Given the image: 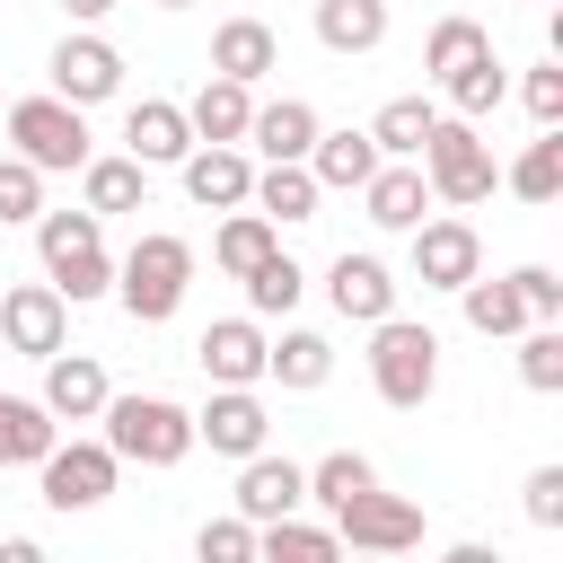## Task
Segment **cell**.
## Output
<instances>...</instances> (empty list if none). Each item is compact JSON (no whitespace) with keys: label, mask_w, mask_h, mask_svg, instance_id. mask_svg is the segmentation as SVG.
I'll return each instance as SVG.
<instances>
[{"label":"cell","mask_w":563,"mask_h":563,"mask_svg":"<svg viewBox=\"0 0 563 563\" xmlns=\"http://www.w3.org/2000/svg\"><path fill=\"white\" fill-rule=\"evenodd\" d=\"M413 167H422L431 202H449V211H475V202H493V185H501V167H493V141H484L466 114H440V123L422 132Z\"/></svg>","instance_id":"1"},{"label":"cell","mask_w":563,"mask_h":563,"mask_svg":"<svg viewBox=\"0 0 563 563\" xmlns=\"http://www.w3.org/2000/svg\"><path fill=\"white\" fill-rule=\"evenodd\" d=\"M185 290H194V246L167 238V229L132 238V255L114 264V299H123L132 325H167V317L185 308Z\"/></svg>","instance_id":"2"},{"label":"cell","mask_w":563,"mask_h":563,"mask_svg":"<svg viewBox=\"0 0 563 563\" xmlns=\"http://www.w3.org/2000/svg\"><path fill=\"white\" fill-rule=\"evenodd\" d=\"M369 387H378V405H396V413L431 405V387H440V334L387 308V317L369 325Z\"/></svg>","instance_id":"3"},{"label":"cell","mask_w":563,"mask_h":563,"mask_svg":"<svg viewBox=\"0 0 563 563\" xmlns=\"http://www.w3.org/2000/svg\"><path fill=\"white\" fill-rule=\"evenodd\" d=\"M106 449L123 466H185L194 457V413L167 396H106Z\"/></svg>","instance_id":"4"},{"label":"cell","mask_w":563,"mask_h":563,"mask_svg":"<svg viewBox=\"0 0 563 563\" xmlns=\"http://www.w3.org/2000/svg\"><path fill=\"white\" fill-rule=\"evenodd\" d=\"M0 132H9V150L18 158H35L44 176H62V167H79L88 158V106H70V97H18V106H0Z\"/></svg>","instance_id":"5"},{"label":"cell","mask_w":563,"mask_h":563,"mask_svg":"<svg viewBox=\"0 0 563 563\" xmlns=\"http://www.w3.org/2000/svg\"><path fill=\"white\" fill-rule=\"evenodd\" d=\"M114 475H123V457L106 449V440H53L44 457H35V484H44V510H97L106 493H114Z\"/></svg>","instance_id":"6"},{"label":"cell","mask_w":563,"mask_h":563,"mask_svg":"<svg viewBox=\"0 0 563 563\" xmlns=\"http://www.w3.org/2000/svg\"><path fill=\"white\" fill-rule=\"evenodd\" d=\"M334 537L352 545V554H413L422 545V510L405 501V493H361V501H343L334 510Z\"/></svg>","instance_id":"7"},{"label":"cell","mask_w":563,"mask_h":563,"mask_svg":"<svg viewBox=\"0 0 563 563\" xmlns=\"http://www.w3.org/2000/svg\"><path fill=\"white\" fill-rule=\"evenodd\" d=\"M62 343H70V299H62L53 282H18V290H0V352L44 361V352H62Z\"/></svg>","instance_id":"8"},{"label":"cell","mask_w":563,"mask_h":563,"mask_svg":"<svg viewBox=\"0 0 563 563\" xmlns=\"http://www.w3.org/2000/svg\"><path fill=\"white\" fill-rule=\"evenodd\" d=\"M123 88V53L97 35V26H70L62 44H53V97H70V106H106Z\"/></svg>","instance_id":"9"},{"label":"cell","mask_w":563,"mask_h":563,"mask_svg":"<svg viewBox=\"0 0 563 563\" xmlns=\"http://www.w3.org/2000/svg\"><path fill=\"white\" fill-rule=\"evenodd\" d=\"M264 440H273V413L255 387H211V405L194 413V449H211V457H255Z\"/></svg>","instance_id":"10"},{"label":"cell","mask_w":563,"mask_h":563,"mask_svg":"<svg viewBox=\"0 0 563 563\" xmlns=\"http://www.w3.org/2000/svg\"><path fill=\"white\" fill-rule=\"evenodd\" d=\"M405 238H413V282H422V290H457L466 273H484V238H475L466 220H431V211H422Z\"/></svg>","instance_id":"11"},{"label":"cell","mask_w":563,"mask_h":563,"mask_svg":"<svg viewBox=\"0 0 563 563\" xmlns=\"http://www.w3.org/2000/svg\"><path fill=\"white\" fill-rule=\"evenodd\" d=\"M176 176H185V194H194L202 211H238L246 185H255V158H246L238 141H194V150L176 158Z\"/></svg>","instance_id":"12"},{"label":"cell","mask_w":563,"mask_h":563,"mask_svg":"<svg viewBox=\"0 0 563 563\" xmlns=\"http://www.w3.org/2000/svg\"><path fill=\"white\" fill-rule=\"evenodd\" d=\"M282 510H308V466L299 457H273V449H255V457H238V519H282Z\"/></svg>","instance_id":"13"},{"label":"cell","mask_w":563,"mask_h":563,"mask_svg":"<svg viewBox=\"0 0 563 563\" xmlns=\"http://www.w3.org/2000/svg\"><path fill=\"white\" fill-rule=\"evenodd\" d=\"M325 299H334L343 325H378V317L396 308V273H387L378 255H352V246H343V255L325 264Z\"/></svg>","instance_id":"14"},{"label":"cell","mask_w":563,"mask_h":563,"mask_svg":"<svg viewBox=\"0 0 563 563\" xmlns=\"http://www.w3.org/2000/svg\"><path fill=\"white\" fill-rule=\"evenodd\" d=\"M194 361H202L211 387H255V378H264V317H220V325H202Z\"/></svg>","instance_id":"15"},{"label":"cell","mask_w":563,"mask_h":563,"mask_svg":"<svg viewBox=\"0 0 563 563\" xmlns=\"http://www.w3.org/2000/svg\"><path fill=\"white\" fill-rule=\"evenodd\" d=\"M106 361L97 352H44V413L53 422H97L106 413Z\"/></svg>","instance_id":"16"},{"label":"cell","mask_w":563,"mask_h":563,"mask_svg":"<svg viewBox=\"0 0 563 563\" xmlns=\"http://www.w3.org/2000/svg\"><path fill=\"white\" fill-rule=\"evenodd\" d=\"M211 70L255 88V79H273V70H282V35H273L264 18H220V26H211Z\"/></svg>","instance_id":"17"},{"label":"cell","mask_w":563,"mask_h":563,"mask_svg":"<svg viewBox=\"0 0 563 563\" xmlns=\"http://www.w3.org/2000/svg\"><path fill=\"white\" fill-rule=\"evenodd\" d=\"M123 150H132L141 167H176V158L194 150V123H185V106H176V97H141V106L123 114Z\"/></svg>","instance_id":"18"},{"label":"cell","mask_w":563,"mask_h":563,"mask_svg":"<svg viewBox=\"0 0 563 563\" xmlns=\"http://www.w3.org/2000/svg\"><path fill=\"white\" fill-rule=\"evenodd\" d=\"M317 141V106L308 97H264L246 114V158H308Z\"/></svg>","instance_id":"19"},{"label":"cell","mask_w":563,"mask_h":563,"mask_svg":"<svg viewBox=\"0 0 563 563\" xmlns=\"http://www.w3.org/2000/svg\"><path fill=\"white\" fill-rule=\"evenodd\" d=\"M369 167H378V141L369 132H325L317 123V141H308V176H317V194H361L369 185Z\"/></svg>","instance_id":"20"},{"label":"cell","mask_w":563,"mask_h":563,"mask_svg":"<svg viewBox=\"0 0 563 563\" xmlns=\"http://www.w3.org/2000/svg\"><path fill=\"white\" fill-rule=\"evenodd\" d=\"M79 202L106 220V211H150V167L132 158V150H114V158H79Z\"/></svg>","instance_id":"21"},{"label":"cell","mask_w":563,"mask_h":563,"mask_svg":"<svg viewBox=\"0 0 563 563\" xmlns=\"http://www.w3.org/2000/svg\"><path fill=\"white\" fill-rule=\"evenodd\" d=\"M246 202H255L273 229L317 220V176H308V158H264V167H255V185H246Z\"/></svg>","instance_id":"22"},{"label":"cell","mask_w":563,"mask_h":563,"mask_svg":"<svg viewBox=\"0 0 563 563\" xmlns=\"http://www.w3.org/2000/svg\"><path fill=\"white\" fill-rule=\"evenodd\" d=\"M361 202H369V220H378V229H413V220L431 211V185H422V167H413V158H378V167H369V185H361Z\"/></svg>","instance_id":"23"},{"label":"cell","mask_w":563,"mask_h":563,"mask_svg":"<svg viewBox=\"0 0 563 563\" xmlns=\"http://www.w3.org/2000/svg\"><path fill=\"white\" fill-rule=\"evenodd\" d=\"M264 378H282L290 396H308V387H325V378H334V343H325L317 325L264 334Z\"/></svg>","instance_id":"24"},{"label":"cell","mask_w":563,"mask_h":563,"mask_svg":"<svg viewBox=\"0 0 563 563\" xmlns=\"http://www.w3.org/2000/svg\"><path fill=\"white\" fill-rule=\"evenodd\" d=\"M246 114H255V88L246 79H202L194 88V106H185V123H194V141H238L246 150Z\"/></svg>","instance_id":"25"},{"label":"cell","mask_w":563,"mask_h":563,"mask_svg":"<svg viewBox=\"0 0 563 563\" xmlns=\"http://www.w3.org/2000/svg\"><path fill=\"white\" fill-rule=\"evenodd\" d=\"M440 97H449V114L484 123V114L510 97V70H501V62H493V44H484V53H466L457 70H440Z\"/></svg>","instance_id":"26"},{"label":"cell","mask_w":563,"mask_h":563,"mask_svg":"<svg viewBox=\"0 0 563 563\" xmlns=\"http://www.w3.org/2000/svg\"><path fill=\"white\" fill-rule=\"evenodd\" d=\"M501 185H510L519 202H537V211H545V202L563 194V123H537V141L501 167Z\"/></svg>","instance_id":"27"},{"label":"cell","mask_w":563,"mask_h":563,"mask_svg":"<svg viewBox=\"0 0 563 563\" xmlns=\"http://www.w3.org/2000/svg\"><path fill=\"white\" fill-rule=\"evenodd\" d=\"M273 246H282V229H273V220H264L255 202H238V211H229V220L211 229V264H220L229 282H238V273H255V264H264Z\"/></svg>","instance_id":"28"},{"label":"cell","mask_w":563,"mask_h":563,"mask_svg":"<svg viewBox=\"0 0 563 563\" xmlns=\"http://www.w3.org/2000/svg\"><path fill=\"white\" fill-rule=\"evenodd\" d=\"M317 44L325 53H378L387 44V0H317Z\"/></svg>","instance_id":"29"},{"label":"cell","mask_w":563,"mask_h":563,"mask_svg":"<svg viewBox=\"0 0 563 563\" xmlns=\"http://www.w3.org/2000/svg\"><path fill=\"white\" fill-rule=\"evenodd\" d=\"M255 554H264V563H334V554H343V537H334V528H317V519H299V510H282V519H264V528H255Z\"/></svg>","instance_id":"30"},{"label":"cell","mask_w":563,"mask_h":563,"mask_svg":"<svg viewBox=\"0 0 563 563\" xmlns=\"http://www.w3.org/2000/svg\"><path fill=\"white\" fill-rule=\"evenodd\" d=\"M62 440V422L44 413V396H0V466H35Z\"/></svg>","instance_id":"31"},{"label":"cell","mask_w":563,"mask_h":563,"mask_svg":"<svg viewBox=\"0 0 563 563\" xmlns=\"http://www.w3.org/2000/svg\"><path fill=\"white\" fill-rule=\"evenodd\" d=\"M457 299H466V325H475V334H519V325H537L510 273H501V282H484V273H466V282H457Z\"/></svg>","instance_id":"32"},{"label":"cell","mask_w":563,"mask_h":563,"mask_svg":"<svg viewBox=\"0 0 563 563\" xmlns=\"http://www.w3.org/2000/svg\"><path fill=\"white\" fill-rule=\"evenodd\" d=\"M431 123H440V106H431V97H387V106H378V114H369L361 132L378 141V158H413Z\"/></svg>","instance_id":"33"},{"label":"cell","mask_w":563,"mask_h":563,"mask_svg":"<svg viewBox=\"0 0 563 563\" xmlns=\"http://www.w3.org/2000/svg\"><path fill=\"white\" fill-rule=\"evenodd\" d=\"M238 282H246V317H290V308H299V290H308V273H299L282 246H273L255 273H238Z\"/></svg>","instance_id":"34"},{"label":"cell","mask_w":563,"mask_h":563,"mask_svg":"<svg viewBox=\"0 0 563 563\" xmlns=\"http://www.w3.org/2000/svg\"><path fill=\"white\" fill-rule=\"evenodd\" d=\"M378 484V466L361 457V449H325L317 466H308V501H325V510H343V501H361Z\"/></svg>","instance_id":"35"},{"label":"cell","mask_w":563,"mask_h":563,"mask_svg":"<svg viewBox=\"0 0 563 563\" xmlns=\"http://www.w3.org/2000/svg\"><path fill=\"white\" fill-rule=\"evenodd\" d=\"M79 246H106V220L79 202V211H35V255H44V273L62 264V255H79Z\"/></svg>","instance_id":"36"},{"label":"cell","mask_w":563,"mask_h":563,"mask_svg":"<svg viewBox=\"0 0 563 563\" xmlns=\"http://www.w3.org/2000/svg\"><path fill=\"white\" fill-rule=\"evenodd\" d=\"M519 378H528L537 396H563V317L519 325Z\"/></svg>","instance_id":"37"},{"label":"cell","mask_w":563,"mask_h":563,"mask_svg":"<svg viewBox=\"0 0 563 563\" xmlns=\"http://www.w3.org/2000/svg\"><path fill=\"white\" fill-rule=\"evenodd\" d=\"M44 282H53L70 308H88V299H106V290H114V255H106V246H79V255H62Z\"/></svg>","instance_id":"38"},{"label":"cell","mask_w":563,"mask_h":563,"mask_svg":"<svg viewBox=\"0 0 563 563\" xmlns=\"http://www.w3.org/2000/svg\"><path fill=\"white\" fill-rule=\"evenodd\" d=\"M35 211H44V167L9 150V158H0V220H9V229H26Z\"/></svg>","instance_id":"39"},{"label":"cell","mask_w":563,"mask_h":563,"mask_svg":"<svg viewBox=\"0 0 563 563\" xmlns=\"http://www.w3.org/2000/svg\"><path fill=\"white\" fill-rule=\"evenodd\" d=\"M484 44H493V35H484L475 18H440V26L422 35V70L440 79V70H457V62H466V53H484Z\"/></svg>","instance_id":"40"},{"label":"cell","mask_w":563,"mask_h":563,"mask_svg":"<svg viewBox=\"0 0 563 563\" xmlns=\"http://www.w3.org/2000/svg\"><path fill=\"white\" fill-rule=\"evenodd\" d=\"M194 554L202 563H255V519H202L194 528Z\"/></svg>","instance_id":"41"},{"label":"cell","mask_w":563,"mask_h":563,"mask_svg":"<svg viewBox=\"0 0 563 563\" xmlns=\"http://www.w3.org/2000/svg\"><path fill=\"white\" fill-rule=\"evenodd\" d=\"M519 106H528L537 123H563V62H537V70L519 79Z\"/></svg>","instance_id":"42"},{"label":"cell","mask_w":563,"mask_h":563,"mask_svg":"<svg viewBox=\"0 0 563 563\" xmlns=\"http://www.w3.org/2000/svg\"><path fill=\"white\" fill-rule=\"evenodd\" d=\"M528 528H563V466H528Z\"/></svg>","instance_id":"43"},{"label":"cell","mask_w":563,"mask_h":563,"mask_svg":"<svg viewBox=\"0 0 563 563\" xmlns=\"http://www.w3.org/2000/svg\"><path fill=\"white\" fill-rule=\"evenodd\" d=\"M510 282H519V299H528V317H563V282H554V264H519Z\"/></svg>","instance_id":"44"},{"label":"cell","mask_w":563,"mask_h":563,"mask_svg":"<svg viewBox=\"0 0 563 563\" xmlns=\"http://www.w3.org/2000/svg\"><path fill=\"white\" fill-rule=\"evenodd\" d=\"M62 9H70V26H97V18L114 9V0H62Z\"/></svg>","instance_id":"45"},{"label":"cell","mask_w":563,"mask_h":563,"mask_svg":"<svg viewBox=\"0 0 563 563\" xmlns=\"http://www.w3.org/2000/svg\"><path fill=\"white\" fill-rule=\"evenodd\" d=\"M158 9H194V0H158Z\"/></svg>","instance_id":"46"}]
</instances>
